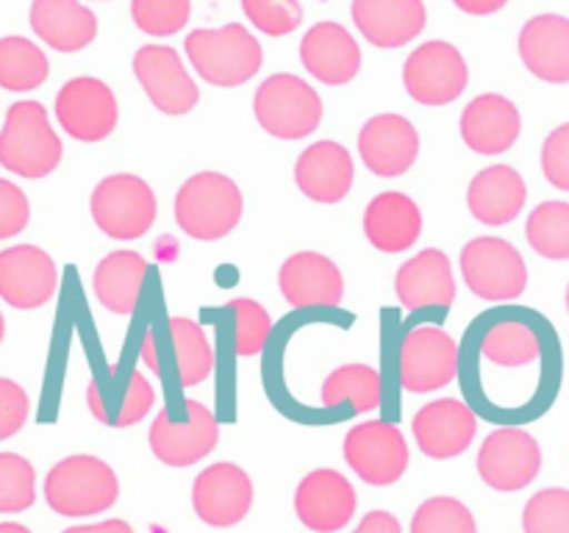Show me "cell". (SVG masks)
I'll return each mask as SVG.
<instances>
[{"label":"cell","mask_w":569,"mask_h":533,"mask_svg":"<svg viewBox=\"0 0 569 533\" xmlns=\"http://www.w3.org/2000/svg\"><path fill=\"white\" fill-rule=\"evenodd\" d=\"M56 117L64 133L78 142H103L117 128V98L100 78L81 76L67 81L56 94Z\"/></svg>","instance_id":"obj_13"},{"label":"cell","mask_w":569,"mask_h":533,"mask_svg":"<svg viewBox=\"0 0 569 533\" xmlns=\"http://www.w3.org/2000/svg\"><path fill=\"white\" fill-rule=\"evenodd\" d=\"M470 81L465 56L450 42L420 44L415 53L406 59L403 87L417 103L422 105H448L461 98Z\"/></svg>","instance_id":"obj_9"},{"label":"cell","mask_w":569,"mask_h":533,"mask_svg":"<svg viewBox=\"0 0 569 533\" xmlns=\"http://www.w3.org/2000/svg\"><path fill=\"white\" fill-rule=\"evenodd\" d=\"M353 533H403V531H400L398 516H392L389 511H370Z\"/></svg>","instance_id":"obj_46"},{"label":"cell","mask_w":569,"mask_h":533,"mask_svg":"<svg viewBox=\"0 0 569 533\" xmlns=\"http://www.w3.org/2000/svg\"><path fill=\"white\" fill-rule=\"evenodd\" d=\"M28 411H31V400L26 389L9 378H0V442L22 431Z\"/></svg>","instance_id":"obj_45"},{"label":"cell","mask_w":569,"mask_h":533,"mask_svg":"<svg viewBox=\"0 0 569 533\" xmlns=\"http://www.w3.org/2000/svg\"><path fill=\"white\" fill-rule=\"evenodd\" d=\"M528 244L539 255L553 261L569 259V203L561 200H548L537 205L526 222Z\"/></svg>","instance_id":"obj_35"},{"label":"cell","mask_w":569,"mask_h":533,"mask_svg":"<svg viewBox=\"0 0 569 533\" xmlns=\"http://www.w3.org/2000/svg\"><path fill=\"white\" fill-rule=\"evenodd\" d=\"M528 200V187L509 164H495L478 172L467 189V205L483 225H509Z\"/></svg>","instance_id":"obj_26"},{"label":"cell","mask_w":569,"mask_h":533,"mask_svg":"<svg viewBox=\"0 0 569 533\" xmlns=\"http://www.w3.org/2000/svg\"><path fill=\"white\" fill-rule=\"evenodd\" d=\"M522 131L517 105L503 94H478L461 114V139L472 153L500 155L515 148Z\"/></svg>","instance_id":"obj_22"},{"label":"cell","mask_w":569,"mask_h":533,"mask_svg":"<svg viewBox=\"0 0 569 533\" xmlns=\"http://www.w3.org/2000/svg\"><path fill=\"white\" fill-rule=\"evenodd\" d=\"M415 439L428 459H456L472 444L478 433V416L456 398L433 400L415 414Z\"/></svg>","instance_id":"obj_19"},{"label":"cell","mask_w":569,"mask_h":533,"mask_svg":"<svg viewBox=\"0 0 569 533\" xmlns=\"http://www.w3.org/2000/svg\"><path fill=\"white\" fill-rule=\"evenodd\" d=\"M92 220L106 237L133 242L156 222V194L139 175L117 172L103 178L92 192Z\"/></svg>","instance_id":"obj_6"},{"label":"cell","mask_w":569,"mask_h":533,"mask_svg":"<svg viewBox=\"0 0 569 533\" xmlns=\"http://www.w3.org/2000/svg\"><path fill=\"white\" fill-rule=\"evenodd\" d=\"M120 497V481L94 455H67L44 477V500L61 516H92Z\"/></svg>","instance_id":"obj_4"},{"label":"cell","mask_w":569,"mask_h":533,"mask_svg":"<svg viewBox=\"0 0 569 533\" xmlns=\"http://www.w3.org/2000/svg\"><path fill=\"white\" fill-rule=\"evenodd\" d=\"M153 403H156V392L153 386H150L148 378H144L142 372H131L126 398H122L120 409H117V416L114 422H111V428L137 425V422H142L144 416H148V411L153 409Z\"/></svg>","instance_id":"obj_42"},{"label":"cell","mask_w":569,"mask_h":533,"mask_svg":"<svg viewBox=\"0 0 569 533\" xmlns=\"http://www.w3.org/2000/svg\"><path fill=\"white\" fill-rule=\"evenodd\" d=\"M298 189L315 203H339L348 198L356 181L353 155L339 142H315L295 164Z\"/></svg>","instance_id":"obj_23"},{"label":"cell","mask_w":569,"mask_h":533,"mask_svg":"<svg viewBox=\"0 0 569 533\" xmlns=\"http://www.w3.org/2000/svg\"><path fill=\"white\" fill-rule=\"evenodd\" d=\"M0 533H31L26 525L20 522H0Z\"/></svg>","instance_id":"obj_49"},{"label":"cell","mask_w":569,"mask_h":533,"mask_svg":"<svg viewBox=\"0 0 569 533\" xmlns=\"http://www.w3.org/2000/svg\"><path fill=\"white\" fill-rule=\"evenodd\" d=\"M278 286L292 309H315V305H339L345 298L342 270L328 255L303 253L289 255L278 272Z\"/></svg>","instance_id":"obj_20"},{"label":"cell","mask_w":569,"mask_h":533,"mask_svg":"<svg viewBox=\"0 0 569 533\" xmlns=\"http://www.w3.org/2000/svg\"><path fill=\"white\" fill-rule=\"evenodd\" d=\"M187 56L198 76L214 87H239L264 64L259 39L239 22L192 31L187 37Z\"/></svg>","instance_id":"obj_3"},{"label":"cell","mask_w":569,"mask_h":533,"mask_svg":"<svg viewBox=\"0 0 569 533\" xmlns=\"http://www.w3.org/2000/svg\"><path fill=\"white\" fill-rule=\"evenodd\" d=\"M167 333H170L172 366L178 372V383L183 389L203 383L214 370V353H211L203 328L189 316H170Z\"/></svg>","instance_id":"obj_31"},{"label":"cell","mask_w":569,"mask_h":533,"mask_svg":"<svg viewBox=\"0 0 569 533\" xmlns=\"http://www.w3.org/2000/svg\"><path fill=\"white\" fill-rule=\"evenodd\" d=\"M322 405L339 409L350 405L356 414L381 405V372L370 364H345L333 370L322 383Z\"/></svg>","instance_id":"obj_32"},{"label":"cell","mask_w":569,"mask_h":533,"mask_svg":"<svg viewBox=\"0 0 569 533\" xmlns=\"http://www.w3.org/2000/svg\"><path fill=\"white\" fill-rule=\"evenodd\" d=\"M133 76L150 103L164 114H187L198 105L200 89L183 67L181 56L167 44H144L133 53Z\"/></svg>","instance_id":"obj_14"},{"label":"cell","mask_w":569,"mask_h":533,"mask_svg":"<svg viewBox=\"0 0 569 533\" xmlns=\"http://www.w3.org/2000/svg\"><path fill=\"white\" fill-rule=\"evenodd\" d=\"M300 61L317 81L328 87L350 83L361 70V48L339 22H317L300 42Z\"/></svg>","instance_id":"obj_21"},{"label":"cell","mask_w":569,"mask_h":533,"mask_svg":"<svg viewBox=\"0 0 569 533\" xmlns=\"http://www.w3.org/2000/svg\"><path fill=\"white\" fill-rule=\"evenodd\" d=\"M400 386L428 394L448 386L459 372V348L453 336L437 325H417L400 342Z\"/></svg>","instance_id":"obj_10"},{"label":"cell","mask_w":569,"mask_h":533,"mask_svg":"<svg viewBox=\"0 0 569 533\" xmlns=\"http://www.w3.org/2000/svg\"><path fill=\"white\" fill-rule=\"evenodd\" d=\"M48 56L26 37L0 39V89L6 92H31L48 81Z\"/></svg>","instance_id":"obj_33"},{"label":"cell","mask_w":569,"mask_h":533,"mask_svg":"<svg viewBox=\"0 0 569 533\" xmlns=\"http://www.w3.org/2000/svg\"><path fill=\"white\" fill-rule=\"evenodd\" d=\"M365 233L381 253H403L420 239V205L403 192H381L365 209Z\"/></svg>","instance_id":"obj_27"},{"label":"cell","mask_w":569,"mask_h":533,"mask_svg":"<svg viewBox=\"0 0 569 533\" xmlns=\"http://www.w3.org/2000/svg\"><path fill=\"white\" fill-rule=\"evenodd\" d=\"M37 500V472L17 453H0V514H20Z\"/></svg>","instance_id":"obj_36"},{"label":"cell","mask_w":569,"mask_h":533,"mask_svg":"<svg viewBox=\"0 0 569 533\" xmlns=\"http://www.w3.org/2000/svg\"><path fill=\"white\" fill-rule=\"evenodd\" d=\"M461 275L472 294L492 303L517 300L528 286V266L520 250L500 237H478L461 250Z\"/></svg>","instance_id":"obj_7"},{"label":"cell","mask_w":569,"mask_h":533,"mask_svg":"<svg viewBox=\"0 0 569 533\" xmlns=\"http://www.w3.org/2000/svg\"><path fill=\"white\" fill-rule=\"evenodd\" d=\"M33 33L59 53H78L98 37V17L78 0H33Z\"/></svg>","instance_id":"obj_29"},{"label":"cell","mask_w":569,"mask_h":533,"mask_svg":"<svg viewBox=\"0 0 569 533\" xmlns=\"http://www.w3.org/2000/svg\"><path fill=\"white\" fill-rule=\"evenodd\" d=\"M542 470V447L522 428H498L478 450V475L498 492L531 486Z\"/></svg>","instance_id":"obj_12"},{"label":"cell","mask_w":569,"mask_h":533,"mask_svg":"<svg viewBox=\"0 0 569 533\" xmlns=\"http://www.w3.org/2000/svg\"><path fill=\"white\" fill-rule=\"evenodd\" d=\"M244 17L267 37H287L303 22L300 0H242Z\"/></svg>","instance_id":"obj_41"},{"label":"cell","mask_w":569,"mask_h":533,"mask_svg":"<svg viewBox=\"0 0 569 533\" xmlns=\"http://www.w3.org/2000/svg\"><path fill=\"white\" fill-rule=\"evenodd\" d=\"M3 333H6V322H3V314H0V342H3Z\"/></svg>","instance_id":"obj_50"},{"label":"cell","mask_w":569,"mask_h":533,"mask_svg":"<svg viewBox=\"0 0 569 533\" xmlns=\"http://www.w3.org/2000/svg\"><path fill=\"white\" fill-rule=\"evenodd\" d=\"M542 172L556 189L569 192V122L548 133L542 144Z\"/></svg>","instance_id":"obj_44"},{"label":"cell","mask_w":569,"mask_h":533,"mask_svg":"<svg viewBox=\"0 0 569 533\" xmlns=\"http://www.w3.org/2000/svg\"><path fill=\"white\" fill-rule=\"evenodd\" d=\"M411 533H478V525L461 500L431 497L415 511Z\"/></svg>","instance_id":"obj_38"},{"label":"cell","mask_w":569,"mask_h":533,"mask_svg":"<svg viewBox=\"0 0 569 533\" xmlns=\"http://www.w3.org/2000/svg\"><path fill=\"white\" fill-rule=\"evenodd\" d=\"M395 294L400 305L409 311L428 309V305H439V309L453 305L456 281L448 253L431 248L406 261L395 275Z\"/></svg>","instance_id":"obj_25"},{"label":"cell","mask_w":569,"mask_h":533,"mask_svg":"<svg viewBox=\"0 0 569 533\" xmlns=\"http://www.w3.org/2000/svg\"><path fill=\"white\" fill-rule=\"evenodd\" d=\"M192 14L189 0H131V17L139 31L150 37H172Z\"/></svg>","instance_id":"obj_40"},{"label":"cell","mask_w":569,"mask_h":533,"mask_svg":"<svg viewBox=\"0 0 569 533\" xmlns=\"http://www.w3.org/2000/svg\"><path fill=\"white\" fill-rule=\"evenodd\" d=\"M144 275H148V261L133 250H114L106 259H100L94 270V294L100 305L111 314H133L142 294Z\"/></svg>","instance_id":"obj_30"},{"label":"cell","mask_w":569,"mask_h":533,"mask_svg":"<svg viewBox=\"0 0 569 533\" xmlns=\"http://www.w3.org/2000/svg\"><path fill=\"white\" fill-rule=\"evenodd\" d=\"M356 28L376 48H403L426 28L428 11L422 0H353Z\"/></svg>","instance_id":"obj_24"},{"label":"cell","mask_w":569,"mask_h":533,"mask_svg":"<svg viewBox=\"0 0 569 533\" xmlns=\"http://www.w3.org/2000/svg\"><path fill=\"white\" fill-rule=\"evenodd\" d=\"M345 461L370 486H392L409 466V444L392 422H361L345 436Z\"/></svg>","instance_id":"obj_8"},{"label":"cell","mask_w":569,"mask_h":533,"mask_svg":"<svg viewBox=\"0 0 569 533\" xmlns=\"http://www.w3.org/2000/svg\"><path fill=\"white\" fill-rule=\"evenodd\" d=\"M259 125L276 139H303L322 122V100L315 87L292 72L270 76L253 98Z\"/></svg>","instance_id":"obj_5"},{"label":"cell","mask_w":569,"mask_h":533,"mask_svg":"<svg viewBox=\"0 0 569 533\" xmlns=\"http://www.w3.org/2000/svg\"><path fill=\"white\" fill-rule=\"evenodd\" d=\"M64 533H133V527L126 520H106L98 525H76L67 527Z\"/></svg>","instance_id":"obj_47"},{"label":"cell","mask_w":569,"mask_h":533,"mask_svg":"<svg viewBox=\"0 0 569 533\" xmlns=\"http://www.w3.org/2000/svg\"><path fill=\"white\" fill-rule=\"evenodd\" d=\"M520 56L528 70L548 83H569V20L539 14L522 26Z\"/></svg>","instance_id":"obj_28"},{"label":"cell","mask_w":569,"mask_h":533,"mask_svg":"<svg viewBox=\"0 0 569 533\" xmlns=\"http://www.w3.org/2000/svg\"><path fill=\"white\" fill-rule=\"evenodd\" d=\"M526 533H569V489H542L522 511Z\"/></svg>","instance_id":"obj_39"},{"label":"cell","mask_w":569,"mask_h":533,"mask_svg":"<svg viewBox=\"0 0 569 533\" xmlns=\"http://www.w3.org/2000/svg\"><path fill=\"white\" fill-rule=\"evenodd\" d=\"M228 311H233V350L239 359L261 353L272 333V320L264 305L250 298H237L228 303Z\"/></svg>","instance_id":"obj_37"},{"label":"cell","mask_w":569,"mask_h":533,"mask_svg":"<svg viewBox=\"0 0 569 533\" xmlns=\"http://www.w3.org/2000/svg\"><path fill=\"white\" fill-rule=\"evenodd\" d=\"M31 220V203L17 183L0 178V242L26 231Z\"/></svg>","instance_id":"obj_43"},{"label":"cell","mask_w":569,"mask_h":533,"mask_svg":"<svg viewBox=\"0 0 569 533\" xmlns=\"http://www.w3.org/2000/svg\"><path fill=\"white\" fill-rule=\"evenodd\" d=\"M150 450L167 466H192L211 453L220 442V425L209 405L187 400V422H172L170 411L161 409L150 422Z\"/></svg>","instance_id":"obj_11"},{"label":"cell","mask_w":569,"mask_h":533,"mask_svg":"<svg viewBox=\"0 0 569 533\" xmlns=\"http://www.w3.org/2000/svg\"><path fill=\"white\" fill-rule=\"evenodd\" d=\"M59 286L56 261L37 244L0 250V298L11 309L31 311L48 303Z\"/></svg>","instance_id":"obj_16"},{"label":"cell","mask_w":569,"mask_h":533,"mask_svg":"<svg viewBox=\"0 0 569 533\" xmlns=\"http://www.w3.org/2000/svg\"><path fill=\"white\" fill-rule=\"evenodd\" d=\"M359 155L378 178H398L420 155V133L403 114H378L359 133Z\"/></svg>","instance_id":"obj_18"},{"label":"cell","mask_w":569,"mask_h":533,"mask_svg":"<svg viewBox=\"0 0 569 533\" xmlns=\"http://www.w3.org/2000/svg\"><path fill=\"white\" fill-rule=\"evenodd\" d=\"M453 3L459 6L461 11H467V14L483 17V14H495V11H500L509 0H453Z\"/></svg>","instance_id":"obj_48"},{"label":"cell","mask_w":569,"mask_h":533,"mask_svg":"<svg viewBox=\"0 0 569 533\" xmlns=\"http://www.w3.org/2000/svg\"><path fill=\"white\" fill-rule=\"evenodd\" d=\"M253 505V483L242 466L231 461L211 464L194 477L192 509L211 527H231L248 516Z\"/></svg>","instance_id":"obj_15"},{"label":"cell","mask_w":569,"mask_h":533,"mask_svg":"<svg viewBox=\"0 0 569 533\" xmlns=\"http://www.w3.org/2000/svg\"><path fill=\"white\" fill-rule=\"evenodd\" d=\"M61 161V139L50 125V117L37 100H20L6 111L0 131V167L14 175L39 181L50 175Z\"/></svg>","instance_id":"obj_2"},{"label":"cell","mask_w":569,"mask_h":533,"mask_svg":"<svg viewBox=\"0 0 569 533\" xmlns=\"http://www.w3.org/2000/svg\"><path fill=\"white\" fill-rule=\"evenodd\" d=\"M567 311H569V286H567Z\"/></svg>","instance_id":"obj_51"},{"label":"cell","mask_w":569,"mask_h":533,"mask_svg":"<svg viewBox=\"0 0 569 533\" xmlns=\"http://www.w3.org/2000/svg\"><path fill=\"white\" fill-rule=\"evenodd\" d=\"M356 489L342 472L315 470L300 481L295 492L298 520L315 533H337L348 527L356 514Z\"/></svg>","instance_id":"obj_17"},{"label":"cell","mask_w":569,"mask_h":533,"mask_svg":"<svg viewBox=\"0 0 569 533\" xmlns=\"http://www.w3.org/2000/svg\"><path fill=\"white\" fill-rule=\"evenodd\" d=\"M176 222L198 242H217L242 222L244 200L237 183L222 172H198L176 194Z\"/></svg>","instance_id":"obj_1"},{"label":"cell","mask_w":569,"mask_h":533,"mask_svg":"<svg viewBox=\"0 0 569 533\" xmlns=\"http://www.w3.org/2000/svg\"><path fill=\"white\" fill-rule=\"evenodd\" d=\"M542 353L537 331L526 322L503 320L495 322L481 339V355L498 366H526L533 364Z\"/></svg>","instance_id":"obj_34"}]
</instances>
